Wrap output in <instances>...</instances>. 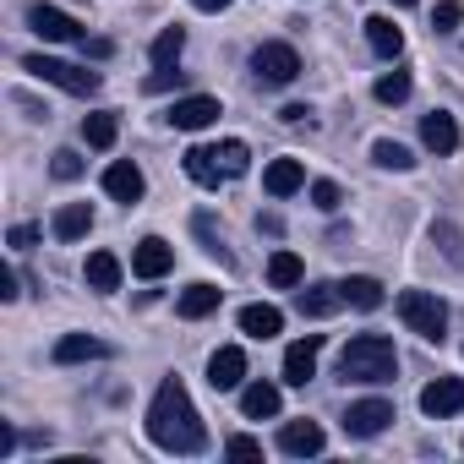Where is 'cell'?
<instances>
[{"mask_svg":"<svg viewBox=\"0 0 464 464\" xmlns=\"http://www.w3.org/2000/svg\"><path fill=\"white\" fill-rule=\"evenodd\" d=\"M148 437L164 453H202L208 448V426H202V415H197V404H191L180 377L159 382V393L148 404Z\"/></svg>","mask_w":464,"mask_h":464,"instance_id":"6da1fadb","label":"cell"},{"mask_svg":"<svg viewBox=\"0 0 464 464\" xmlns=\"http://www.w3.org/2000/svg\"><path fill=\"white\" fill-rule=\"evenodd\" d=\"M393 372H399V350H393V339H382V334H361V339H350L344 344V355H339V377L344 382H393Z\"/></svg>","mask_w":464,"mask_h":464,"instance_id":"7a4b0ae2","label":"cell"},{"mask_svg":"<svg viewBox=\"0 0 464 464\" xmlns=\"http://www.w3.org/2000/svg\"><path fill=\"white\" fill-rule=\"evenodd\" d=\"M23 72H34L39 82H55L61 93H77V99H93V93H99V72L72 66V61H55V55H28Z\"/></svg>","mask_w":464,"mask_h":464,"instance_id":"3957f363","label":"cell"},{"mask_svg":"<svg viewBox=\"0 0 464 464\" xmlns=\"http://www.w3.org/2000/svg\"><path fill=\"white\" fill-rule=\"evenodd\" d=\"M399 317L410 323V334L442 344V328H448V306L431 295V290H399Z\"/></svg>","mask_w":464,"mask_h":464,"instance_id":"277c9868","label":"cell"},{"mask_svg":"<svg viewBox=\"0 0 464 464\" xmlns=\"http://www.w3.org/2000/svg\"><path fill=\"white\" fill-rule=\"evenodd\" d=\"M252 72H257V82H268V88H290L295 77H301V55L290 50V44H257V55H252Z\"/></svg>","mask_w":464,"mask_h":464,"instance_id":"5b68a950","label":"cell"},{"mask_svg":"<svg viewBox=\"0 0 464 464\" xmlns=\"http://www.w3.org/2000/svg\"><path fill=\"white\" fill-rule=\"evenodd\" d=\"M28 28H34L44 44H82V39H88L77 17H66L61 6H44V0H34V6H28Z\"/></svg>","mask_w":464,"mask_h":464,"instance_id":"8992f818","label":"cell"},{"mask_svg":"<svg viewBox=\"0 0 464 464\" xmlns=\"http://www.w3.org/2000/svg\"><path fill=\"white\" fill-rule=\"evenodd\" d=\"M218 115H224V110H218L213 93H186V99H175L169 126H175V131H202V126H213Z\"/></svg>","mask_w":464,"mask_h":464,"instance_id":"52a82bcc","label":"cell"},{"mask_svg":"<svg viewBox=\"0 0 464 464\" xmlns=\"http://www.w3.org/2000/svg\"><path fill=\"white\" fill-rule=\"evenodd\" d=\"M317 355H323V334L295 339V344L285 350V382H290V388H306V382L317 377Z\"/></svg>","mask_w":464,"mask_h":464,"instance_id":"ba28073f","label":"cell"},{"mask_svg":"<svg viewBox=\"0 0 464 464\" xmlns=\"http://www.w3.org/2000/svg\"><path fill=\"white\" fill-rule=\"evenodd\" d=\"M420 410H426L431 420L459 415V410H464V377H437V382H426V388H420Z\"/></svg>","mask_w":464,"mask_h":464,"instance_id":"9c48e42d","label":"cell"},{"mask_svg":"<svg viewBox=\"0 0 464 464\" xmlns=\"http://www.w3.org/2000/svg\"><path fill=\"white\" fill-rule=\"evenodd\" d=\"M208 382H213L218 393L241 388V382H246V350H241V344H224V350H213V355H208Z\"/></svg>","mask_w":464,"mask_h":464,"instance_id":"30bf717a","label":"cell"},{"mask_svg":"<svg viewBox=\"0 0 464 464\" xmlns=\"http://www.w3.org/2000/svg\"><path fill=\"white\" fill-rule=\"evenodd\" d=\"M388 420H393V404H388V399H355V404L344 410V431H350V437H377Z\"/></svg>","mask_w":464,"mask_h":464,"instance_id":"8fae6325","label":"cell"},{"mask_svg":"<svg viewBox=\"0 0 464 464\" xmlns=\"http://www.w3.org/2000/svg\"><path fill=\"white\" fill-rule=\"evenodd\" d=\"M169 268H175V246L169 241H159V236L137 241V252H131V274L137 279H164Z\"/></svg>","mask_w":464,"mask_h":464,"instance_id":"7c38bea8","label":"cell"},{"mask_svg":"<svg viewBox=\"0 0 464 464\" xmlns=\"http://www.w3.org/2000/svg\"><path fill=\"white\" fill-rule=\"evenodd\" d=\"M104 191H110L115 202H137V197L148 191V180H142V169H137L131 159H115V164L104 169Z\"/></svg>","mask_w":464,"mask_h":464,"instance_id":"4fadbf2b","label":"cell"},{"mask_svg":"<svg viewBox=\"0 0 464 464\" xmlns=\"http://www.w3.org/2000/svg\"><path fill=\"white\" fill-rule=\"evenodd\" d=\"M323 426L317 420H285V431H279V448L285 453H295V459H312V453H323Z\"/></svg>","mask_w":464,"mask_h":464,"instance_id":"5bb4252c","label":"cell"},{"mask_svg":"<svg viewBox=\"0 0 464 464\" xmlns=\"http://www.w3.org/2000/svg\"><path fill=\"white\" fill-rule=\"evenodd\" d=\"M263 186H268V197H295V191L306 186L301 159H274V164L263 169Z\"/></svg>","mask_w":464,"mask_h":464,"instance_id":"9a60e30c","label":"cell"},{"mask_svg":"<svg viewBox=\"0 0 464 464\" xmlns=\"http://www.w3.org/2000/svg\"><path fill=\"white\" fill-rule=\"evenodd\" d=\"M110 355V344L104 339H93V334H66L61 344H55V366H77V361H104Z\"/></svg>","mask_w":464,"mask_h":464,"instance_id":"2e32d148","label":"cell"},{"mask_svg":"<svg viewBox=\"0 0 464 464\" xmlns=\"http://www.w3.org/2000/svg\"><path fill=\"white\" fill-rule=\"evenodd\" d=\"M420 142H426L431 153H453V148H459V126H453V115H448V110H431V115L420 121Z\"/></svg>","mask_w":464,"mask_h":464,"instance_id":"e0dca14e","label":"cell"},{"mask_svg":"<svg viewBox=\"0 0 464 464\" xmlns=\"http://www.w3.org/2000/svg\"><path fill=\"white\" fill-rule=\"evenodd\" d=\"M241 415H246V420L279 415V388H274V382H241Z\"/></svg>","mask_w":464,"mask_h":464,"instance_id":"ac0fdd59","label":"cell"},{"mask_svg":"<svg viewBox=\"0 0 464 464\" xmlns=\"http://www.w3.org/2000/svg\"><path fill=\"white\" fill-rule=\"evenodd\" d=\"M366 44H372V55H382V61H399V50H404V34L393 28V17H366Z\"/></svg>","mask_w":464,"mask_h":464,"instance_id":"d6986e66","label":"cell"},{"mask_svg":"<svg viewBox=\"0 0 464 464\" xmlns=\"http://www.w3.org/2000/svg\"><path fill=\"white\" fill-rule=\"evenodd\" d=\"M295 306H301V317H328V312L344 306V290L339 285H312V290L295 295Z\"/></svg>","mask_w":464,"mask_h":464,"instance_id":"ffe728a7","label":"cell"},{"mask_svg":"<svg viewBox=\"0 0 464 464\" xmlns=\"http://www.w3.org/2000/svg\"><path fill=\"white\" fill-rule=\"evenodd\" d=\"M88 229H93V208H88V202H66V208L55 213V236H61V241H82Z\"/></svg>","mask_w":464,"mask_h":464,"instance_id":"44dd1931","label":"cell"},{"mask_svg":"<svg viewBox=\"0 0 464 464\" xmlns=\"http://www.w3.org/2000/svg\"><path fill=\"white\" fill-rule=\"evenodd\" d=\"M218 295H224L218 285H191V290H186V295L175 301V312H180L186 323H197V317H208V312H218Z\"/></svg>","mask_w":464,"mask_h":464,"instance_id":"7402d4cb","label":"cell"},{"mask_svg":"<svg viewBox=\"0 0 464 464\" xmlns=\"http://www.w3.org/2000/svg\"><path fill=\"white\" fill-rule=\"evenodd\" d=\"M279 328H285V312H279V306H263V301H257V306L241 312V334H252V339H274Z\"/></svg>","mask_w":464,"mask_h":464,"instance_id":"603a6c76","label":"cell"},{"mask_svg":"<svg viewBox=\"0 0 464 464\" xmlns=\"http://www.w3.org/2000/svg\"><path fill=\"white\" fill-rule=\"evenodd\" d=\"M186 175H191L197 186H218V180H224V164H218L213 148H186Z\"/></svg>","mask_w":464,"mask_h":464,"instance_id":"cb8c5ba5","label":"cell"},{"mask_svg":"<svg viewBox=\"0 0 464 464\" xmlns=\"http://www.w3.org/2000/svg\"><path fill=\"white\" fill-rule=\"evenodd\" d=\"M82 274H88V285H93V290H104V295H110V290H121V257H115V252H93Z\"/></svg>","mask_w":464,"mask_h":464,"instance_id":"d4e9b609","label":"cell"},{"mask_svg":"<svg viewBox=\"0 0 464 464\" xmlns=\"http://www.w3.org/2000/svg\"><path fill=\"white\" fill-rule=\"evenodd\" d=\"M339 290H344V306H361V312H377V306H382V285H377V279H366V274L344 279Z\"/></svg>","mask_w":464,"mask_h":464,"instance_id":"484cf974","label":"cell"},{"mask_svg":"<svg viewBox=\"0 0 464 464\" xmlns=\"http://www.w3.org/2000/svg\"><path fill=\"white\" fill-rule=\"evenodd\" d=\"M115 137H121V121H115L110 110H99V115L82 121V142H88V148H115Z\"/></svg>","mask_w":464,"mask_h":464,"instance_id":"4316f807","label":"cell"},{"mask_svg":"<svg viewBox=\"0 0 464 464\" xmlns=\"http://www.w3.org/2000/svg\"><path fill=\"white\" fill-rule=\"evenodd\" d=\"M301 279H306V268H301V257H295V252H274V257H268V285L295 290Z\"/></svg>","mask_w":464,"mask_h":464,"instance_id":"83f0119b","label":"cell"},{"mask_svg":"<svg viewBox=\"0 0 464 464\" xmlns=\"http://www.w3.org/2000/svg\"><path fill=\"white\" fill-rule=\"evenodd\" d=\"M213 153H218L224 175H246V164H252V153H246V142H241V137H229V142H218Z\"/></svg>","mask_w":464,"mask_h":464,"instance_id":"f1b7e54d","label":"cell"},{"mask_svg":"<svg viewBox=\"0 0 464 464\" xmlns=\"http://www.w3.org/2000/svg\"><path fill=\"white\" fill-rule=\"evenodd\" d=\"M180 50H186V34H180V28H164V34L153 39V66H175Z\"/></svg>","mask_w":464,"mask_h":464,"instance_id":"f546056e","label":"cell"},{"mask_svg":"<svg viewBox=\"0 0 464 464\" xmlns=\"http://www.w3.org/2000/svg\"><path fill=\"white\" fill-rule=\"evenodd\" d=\"M372 159H377L382 169H415V153H410L404 142H388V137H382V142L372 148Z\"/></svg>","mask_w":464,"mask_h":464,"instance_id":"4dcf8cb0","label":"cell"},{"mask_svg":"<svg viewBox=\"0 0 464 464\" xmlns=\"http://www.w3.org/2000/svg\"><path fill=\"white\" fill-rule=\"evenodd\" d=\"M372 93H377L382 104H404V99H410V77H404V72H382Z\"/></svg>","mask_w":464,"mask_h":464,"instance_id":"1f68e13d","label":"cell"},{"mask_svg":"<svg viewBox=\"0 0 464 464\" xmlns=\"http://www.w3.org/2000/svg\"><path fill=\"white\" fill-rule=\"evenodd\" d=\"M459 23H464V6H459V0H442V6L431 12V28H437V34H453Z\"/></svg>","mask_w":464,"mask_h":464,"instance_id":"d6a6232c","label":"cell"},{"mask_svg":"<svg viewBox=\"0 0 464 464\" xmlns=\"http://www.w3.org/2000/svg\"><path fill=\"white\" fill-rule=\"evenodd\" d=\"M50 169H55V180H77V175H82V159H77V153H72V148H61V153H55V164H50Z\"/></svg>","mask_w":464,"mask_h":464,"instance_id":"836d02e7","label":"cell"},{"mask_svg":"<svg viewBox=\"0 0 464 464\" xmlns=\"http://www.w3.org/2000/svg\"><path fill=\"white\" fill-rule=\"evenodd\" d=\"M312 202H317V208H323V213H334V208H339V202H344V191H339V186H334V180H317V186H312Z\"/></svg>","mask_w":464,"mask_h":464,"instance_id":"e575fe53","label":"cell"},{"mask_svg":"<svg viewBox=\"0 0 464 464\" xmlns=\"http://www.w3.org/2000/svg\"><path fill=\"white\" fill-rule=\"evenodd\" d=\"M224 453H229V459H263V442H257V437H229Z\"/></svg>","mask_w":464,"mask_h":464,"instance_id":"d590c367","label":"cell"},{"mask_svg":"<svg viewBox=\"0 0 464 464\" xmlns=\"http://www.w3.org/2000/svg\"><path fill=\"white\" fill-rule=\"evenodd\" d=\"M39 241V224H12V236H6V246H17V252H28Z\"/></svg>","mask_w":464,"mask_h":464,"instance_id":"8d00e7d4","label":"cell"},{"mask_svg":"<svg viewBox=\"0 0 464 464\" xmlns=\"http://www.w3.org/2000/svg\"><path fill=\"white\" fill-rule=\"evenodd\" d=\"M175 82H180V72H169V66H159V72L148 77V88H153V93H164V88H175Z\"/></svg>","mask_w":464,"mask_h":464,"instance_id":"74e56055","label":"cell"},{"mask_svg":"<svg viewBox=\"0 0 464 464\" xmlns=\"http://www.w3.org/2000/svg\"><path fill=\"white\" fill-rule=\"evenodd\" d=\"M0 301H17V274L0 268Z\"/></svg>","mask_w":464,"mask_h":464,"instance_id":"f35d334b","label":"cell"},{"mask_svg":"<svg viewBox=\"0 0 464 464\" xmlns=\"http://www.w3.org/2000/svg\"><path fill=\"white\" fill-rule=\"evenodd\" d=\"M306 115H312V110H306V104H290V110H285V115H279V121H290V126H301V121H306Z\"/></svg>","mask_w":464,"mask_h":464,"instance_id":"ab89813d","label":"cell"},{"mask_svg":"<svg viewBox=\"0 0 464 464\" xmlns=\"http://www.w3.org/2000/svg\"><path fill=\"white\" fill-rule=\"evenodd\" d=\"M197 12H224V6H236V0H191Z\"/></svg>","mask_w":464,"mask_h":464,"instance_id":"60d3db41","label":"cell"},{"mask_svg":"<svg viewBox=\"0 0 464 464\" xmlns=\"http://www.w3.org/2000/svg\"><path fill=\"white\" fill-rule=\"evenodd\" d=\"M393 6H415V0H393Z\"/></svg>","mask_w":464,"mask_h":464,"instance_id":"b9f144b4","label":"cell"}]
</instances>
